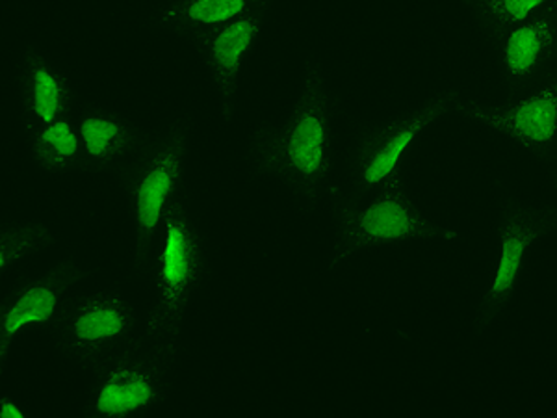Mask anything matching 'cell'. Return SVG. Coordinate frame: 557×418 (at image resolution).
Masks as SVG:
<instances>
[{
    "label": "cell",
    "mask_w": 557,
    "mask_h": 418,
    "mask_svg": "<svg viewBox=\"0 0 557 418\" xmlns=\"http://www.w3.org/2000/svg\"><path fill=\"white\" fill-rule=\"evenodd\" d=\"M270 4L272 0H172L160 13V25L191 39Z\"/></svg>",
    "instance_id": "9a60e30c"
},
{
    "label": "cell",
    "mask_w": 557,
    "mask_h": 418,
    "mask_svg": "<svg viewBox=\"0 0 557 418\" xmlns=\"http://www.w3.org/2000/svg\"><path fill=\"white\" fill-rule=\"evenodd\" d=\"M52 244L54 236L44 223L8 225L0 231V272L7 273L21 260L41 254Z\"/></svg>",
    "instance_id": "ac0fdd59"
},
{
    "label": "cell",
    "mask_w": 557,
    "mask_h": 418,
    "mask_svg": "<svg viewBox=\"0 0 557 418\" xmlns=\"http://www.w3.org/2000/svg\"><path fill=\"white\" fill-rule=\"evenodd\" d=\"M336 238L330 268L370 247L406 241H454L456 231L428 220L406 190L401 173L394 172L377 186L364 207L344 201L335 207Z\"/></svg>",
    "instance_id": "3957f363"
},
{
    "label": "cell",
    "mask_w": 557,
    "mask_h": 418,
    "mask_svg": "<svg viewBox=\"0 0 557 418\" xmlns=\"http://www.w3.org/2000/svg\"><path fill=\"white\" fill-rule=\"evenodd\" d=\"M267 12L268 8H260L240 20L228 21L191 38L212 76L225 121L233 120L235 115L238 78L244 60L253 51L255 44L262 33Z\"/></svg>",
    "instance_id": "8fae6325"
},
{
    "label": "cell",
    "mask_w": 557,
    "mask_h": 418,
    "mask_svg": "<svg viewBox=\"0 0 557 418\" xmlns=\"http://www.w3.org/2000/svg\"><path fill=\"white\" fill-rule=\"evenodd\" d=\"M89 272L73 259L58 262L41 278L15 286L0 304V365L4 368L8 354L21 331L28 325H45L57 320L65 292L88 278Z\"/></svg>",
    "instance_id": "9c48e42d"
},
{
    "label": "cell",
    "mask_w": 557,
    "mask_h": 418,
    "mask_svg": "<svg viewBox=\"0 0 557 418\" xmlns=\"http://www.w3.org/2000/svg\"><path fill=\"white\" fill-rule=\"evenodd\" d=\"M188 152V131L175 123L162 134L128 173L127 190L134 216V268L146 267L152 242L168 207L177 201Z\"/></svg>",
    "instance_id": "5b68a950"
},
{
    "label": "cell",
    "mask_w": 557,
    "mask_h": 418,
    "mask_svg": "<svg viewBox=\"0 0 557 418\" xmlns=\"http://www.w3.org/2000/svg\"><path fill=\"white\" fill-rule=\"evenodd\" d=\"M164 246L157 257V294L147 315L146 336L151 341L177 343L191 298L205 275L201 236L181 201L164 214Z\"/></svg>",
    "instance_id": "277c9868"
},
{
    "label": "cell",
    "mask_w": 557,
    "mask_h": 418,
    "mask_svg": "<svg viewBox=\"0 0 557 418\" xmlns=\"http://www.w3.org/2000/svg\"><path fill=\"white\" fill-rule=\"evenodd\" d=\"M483 28L493 38L500 39L507 30L524 23L532 15L550 7L557 0H467Z\"/></svg>",
    "instance_id": "e0dca14e"
},
{
    "label": "cell",
    "mask_w": 557,
    "mask_h": 418,
    "mask_svg": "<svg viewBox=\"0 0 557 418\" xmlns=\"http://www.w3.org/2000/svg\"><path fill=\"white\" fill-rule=\"evenodd\" d=\"M251 157L260 173L278 179L301 201H317L333 168V121L320 65L307 64L301 96L285 123L255 133Z\"/></svg>",
    "instance_id": "6da1fadb"
},
{
    "label": "cell",
    "mask_w": 557,
    "mask_h": 418,
    "mask_svg": "<svg viewBox=\"0 0 557 418\" xmlns=\"http://www.w3.org/2000/svg\"><path fill=\"white\" fill-rule=\"evenodd\" d=\"M26 413L12 398L2 396L0 399V418H25Z\"/></svg>",
    "instance_id": "d6986e66"
},
{
    "label": "cell",
    "mask_w": 557,
    "mask_h": 418,
    "mask_svg": "<svg viewBox=\"0 0 557 418\" xmlns=\"http://www.w3.org/2000/svg\"><path fill=\"white\" fill-rule=\"evenodd\" d=\"M136 312L127 299L97 292L58 312V348L71 361L94 368L133 341Z\"/></svg>",
    "instance_id": "8992f818"
},
{
    "label": "cell",
    "mask_w": 557,
    "mask_h": 418,
    "mask_svg": "<svg viewBox=\"0 0 557 418\" xmlns=\"http://www.w3.org/2000/svg\"><path fill=\"white\" fill-rule=\"evenodd\" d=\"M457 102L459 94L446 91L433 97L411 114L401 115L367 136L355 157L354 188L357 196L374 190L394 172H398L399 162L418 134L424 133L431 123L457 108Z\"/></svg>",
    "instance_id": "52a82bcc"
},
{
    "label": "cell",
    "mask_w": 557,
    "mask_h": 418,
    "mask_svg": "<svg viewBox=\"0 0 557 418\" xmlns=\"http://www.w3.org/2000/svg\"><path fill=\"white\" fill-rule=\"evenodd\" d=\"M556 225L557 209L513 207L504 212L498 225L500 257L496 265L493 285L483 296L482 304L475 312L478 330H485L488 323L500 315L502 309L513 299L530 247L539 238L548 235Z\"/></svg>",
    "instance_id": "ba28073f"
},
{
    "label": "cell",
    "mask_w": 557,
    "mask_h": 418,
    "mask_svg": "<svg viewBox=\"0 0 557 418\" xmlns=\"http://www.w3.org/2000/svg\"><path fill=\"white\" fill-rule=\"evenodd\" d=\"M457 112L465 118L506 134L507 138L530 151L543 152L557 142V70L543 88L507 107L482 102H457Z\"/></svg>",
    "instance_id": "30bf717a"
},
{
    "label": "cell",
    "mask_w": 557,
    "mask_h": 418,
    "mask_svg": "<svg viewBox=\"0 0 557 418\" xmlns=\"http://www.w3.org/2000/svg\"><path fill=\"white\" fill-rule=\"evenodd\" d=\"M498 41L502 67L511 88L548 81L557 70V2L513 26Z\"/></svg>",
    "instance_id": "7c38bea8"
},
{
    "label": "cell",
    "mask_w": 557,
    "mask_h": 418,
    "mask_svg": "<svg viewBox=\"0 0 557 418\" xmlns=\"http://www.w3.org/2000/svg\"><path fill=\"white\" fill-rule=\"evenodd\" d=\"M33 157L45 172L60 173L83 168V142L70 118L33 131Z\"/></svg>",
    "instance_id": "2e32d148"
},
{
    "label": "cell",
    "mask_w": 557,
    "mask_h": 418,
    "mask_svg": "<svg viewBox=\"0 0 557 418\" xmlns=\"http://www.w3.org/2000/svg\"><path fill=\"white\" fill-rule=\"evenodd\" d=\"M76 128L83 142L84 165L94 170L120 162L139 146L138 131L127 120L102 110L84 114Z\"/></svg>",
    "instance_id": "5bb4252c"
},
{
    "label": "cell",
    "mask_w": 557,
    "mask_h": 418,
    "mask_svg": "<svg viewBox=\"0 0 557 418\" xmlns=\"http://www.w3.org/2000/svg\"><path fill=\"white\" fill-rule=\"evenodd\" d=\"M21 101L30 133L49 123L70 118L73 91L39 52L28 49L20 75Z\"/></svg>",
    "instance_id": "4fadbf2b"
},
{
    "label": "cell",
    "mask_w": 557,
    "mask_h": 418,
    "mask_svg": "<svg viewBox=\"0 0 557 418\" xmlns=\"http://www.w3.org/2000/svg\"><path fill=\"white\" fill-rule=\"evenodd\" d=\"M177 362V343L133 339L99 362L84 404L89 418H134L168 398Z\"/></svg>",
    "instance_id": "7a4b0ae2"
}]
</instances>
